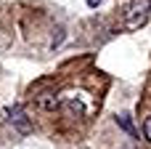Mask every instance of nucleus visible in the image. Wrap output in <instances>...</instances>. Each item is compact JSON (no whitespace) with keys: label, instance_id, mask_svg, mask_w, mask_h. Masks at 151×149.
<instances>
[{"label":"nucleus","instance_id":"obj_1","mask_svg":"<svg viewBox=\"0 0 151 149\" xmlns=\"http://www.w3.org/2000/svg\"><path fill=\"white\" fill-rule=\"evenodd\" d=\"M149 13H151V0H133V3H130V8H127L125 29H130V32L141 29V27L149 21Z\"/></svg>","mask_w":151,"mask_h":149},{"label":"nucleus","instance_id":"obj_2","mask_svg":"<svg viewBox=\"0 0 151 149\" xmlns=\"http://www.w3.org/2000/svg\"><path fill=\"white\" fill-rule=\"evenodd\" d=\"M5 120L11 123V125H16L19 128V133H29L32 131V125H29V120H27V115H24V109L21 107H11V109H5Z\"/></svg>","mask_w":151,"mask_h":149},{"label":"nucleus","instance_id":"obj_3","mask_svg":"<svg viewBox=\"0 0 151 149\" xmlns=\"http://www.w3.org/2000/svg\"><path fill=\"white\" fill-rule=\"evenodd\" d=\"M117 123H119V125H122V128H125L133 139L138 136V131H135V128H133V123H130V115H119V117H117Z\"/></svg>","mask_w":151,"mask_h":149},{"label":"nucleus","instance_id":"obj_4","mask_svg":"<svg viewBox=\"0 0 151 149\" xmlns=\"http://www.w3.org/2000/svg\"><path fill=\"white\" fill-rule=\"evenodd\" d=\"M143 133H146V139L151 141V115L146 117V123H143Z\"/></svg>","mask_w":151,"mask_h":149}]
</instances>
